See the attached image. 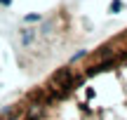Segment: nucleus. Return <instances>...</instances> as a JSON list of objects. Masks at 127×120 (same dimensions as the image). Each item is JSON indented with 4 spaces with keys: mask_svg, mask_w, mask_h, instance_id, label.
I'll return each instance as SVG.
<instances>
[{
    "mask_svg": "<svg viewBox=\"0 0 127 120\" xmlns=\"http://www.w3.org/2000/svg\"><path fill=\"white\" fill-rule=\"evenodd\" d=\"M0 120H127V28L59 66Z\"/></svg>",
    "mask_w": 127,
    "mask_h": 120,
    "instance_id": "f257e3e1",
    "label": "nucleus"
},
{
    "mask_svg": "<svg viewBox=\"0 0 127 120\" xmlns=\"http://www.w3.org/2000/svg\"><path fill=\"white\" fill-rule=\"evenodd\" d=\"M108 9H111L113 14H118V12H123V9H125V5H123V0H111Z\"/></svg>",
    "mask_w": 127,
    "mask_h": 120,
    "instance_id": "f03ea898",
    "label": "nucleus"
},
{
    "mask_svg": "<svg viewBox=\"0 0 127 120\" xmlns=\"http://www.w3.org/2000/svg\"><path fill=\"white\" fill-rule=\"evenodd\" d=\"M40 14H28V17H24V21H26V24H33V21H40Z\"/></svg>",
    "mask_w": 127,
    "mask_h": 120,
    "instance_id": "7ed1b4c3",
    "label": "nucleus"
},
{
    "mask_svg": "<svg viewBox=\"0 0 127 120\" xmlns=\"http://www.w3.org/2000/svg\"><path fill=\"white\" fill-rule=\"evenodd\" d=\"M0 5H2V7H9V5H12V0H0Z\"/></svg>",
    "mask_w": 127,
    "mask_h": 120,
    "instance_id": "20e7f679",
    "label": "nucleus"
}]
</instances>
